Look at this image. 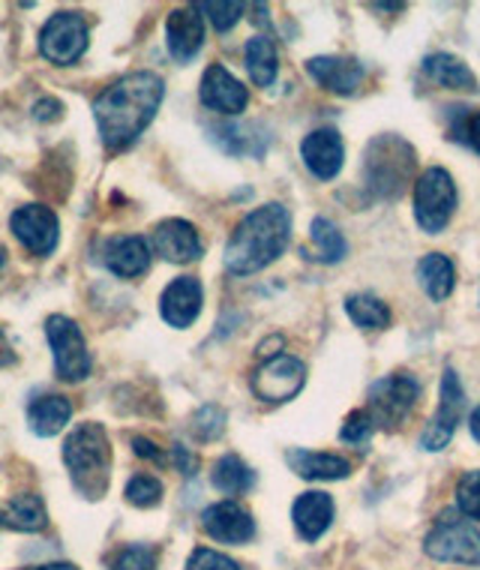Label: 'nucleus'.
Instances as JSON below:
<instances>
[{
	"instance_id": "obj_1",
	"label": "nucleus",
	"mask_w": 480,
	"mask_h": 570,
	"mask_svg": "<svg viewBox=\"0 0 480 570\" xmlns=\"http://www.w3.org/2000/svg\"><path fill=\"white\" fill-rule=\"evenodd\" d=\"M166 85L157 72H129L106 88L94 102L99 136L108 150H124L157 118Z\"/></svg>"
},
{
	"instance_id": "obj_2",
	"label": "nucleus",
	"mask_w": 480,
	"mask_h": 570,
	"mask_svg": "<svg viewBox=\"0 0 480 570\" xmlns=\"http://www.w3.org/2000/svg\"><path fill=\"white\" fill-rule=\"evenodd\" d=\"M292 240V214L280 202L255 207L235 226L226 244V271L235 276H249L274 265Z\"/></svg>"
},
{
	"instance_id": "obj_3",
	"label": "nucleus",
	"mask_w": 480,
	"mask_h": 570,
	"mask_svg": "<svg viewBox=\"0 0 480 570\" xmlns=\"http://www.w3.org/2000/svg\"><path fill=\"white\" fill-rule=\"evenodd\" d=\"M418 150L396 132H382L370 138L363 148V187L379 202L400 198L414 180Z\"/></svg>"
},
{
	"instance_id": "obj_4",
	"label": "nucleus",
	"mask_w": 480,
	"mask_h": 570,
	"mask_svg": "<svg viewBox=\"0 0 480 570\" xmlns=\"http://www.w3.org/2000/svg\"><path fill=\"white\" fill-rule=\"evenodd\" d=\"M63 462L76 490L85 499H99L108 490V474H111V444L106 430L99 423H79L63 442Z\"/></svg>"
},
{
	"instance_id": "obj_5",
	"label": "nucleus",
	"mask_w": 480,
	"mask_h": 570,
	"mask_svg": "<svg viewBox=\"0 0 480 570\" xmlns=\"http://www.w3.org/2000/svg\"><path fill=\"white\" fill-rule=\"evenodd\" d=\"M457 210V184L451 171L432 166L414 180V219L427 235H439Z\"/></svg>"
},
{
	"instance_id": "obj_6",
	"label": "nucleus",
	"mask_w": 480,
	"mask_h": 570,
	"mask_svg": "<svg viewBox=\"0 0 480 570\" xmlns=\"http://www.w3.org/2000/svg\"><path fill=\"white\" fill-rule=\"evenodd\" d=\"M427 556L435 561H453V564H469L480 568V531L471 522L457 517L453 511L441 513L439 522L432 525L427 541H423Z\"/></svg>"
},
{
	"instance_id": "obj_7",
	"label": "nucleus",
	"mask_w": 480,
	"mask_h": 570,
	"mask_svg": "<svg viewBox=\"0 0 480 570\" xmlns=\"http://www.w3.org/2000/svg\"><path fill=\"white\" fill-rule=\"evenodd\" d=\"M418 396H421V384H418L414 375H384V379H379L370 387V394H366V412H370V417L382 430H396L412 414V409L418 405Z\"/></svg>"
},
{
	"instance_id": "obj_8",
	"label": "nucleus",
	"mask_w": 480,
	"mask_h": 570,
	"mask_svg": "<svg viewBox=\"0 0 480 570\" xmlns=\"http://www.w3.org/2000/svg\"><path fill=\"white\" fill-rule=\"evenodd\" d=\"M306 384V366L301 357L294 354H276L267 357L265 364L255 366L249 387H253L255 400H262L267 405L288 403L294 396L304 391Z\"/></svg>"
},
{
	"instance_id": "obj_9",
	"label": "nucleus",
	"mask_w": 480,
	"mask_h": 570,
	"mask_svg": "<svg viewBox=\"0 0 480 570\" xmlns=\"http://www.w3.org/2000/svg\"><path fill=\"white\" fill-rule=\"evenodd\" d=\"M51 352H55V373L63 382H81L90 375V354L79 325L67 315H51L46 322Z\"/></svg>"
},
{
	"instance_id": "obj_10",
	"label": "nucleus",
	"mask_w": 480,
	"mask_h": 570,
	"mask_svg": "<svg viewBox=\"0 0 480 570\" xmlns=\"http://www.w3.org/2000/svg\"><path fill=\"white\" fill-rule=\"evenodd\" d=\"M88 49V21L81 12H55L40 33L42 58L55 67H72Z\"/></svg>"
},
{
	"instance_id": "obj_11",
	"label": "nucleus",
	"mask_w": 480,
	"mask_h": 570,
	"mask_svg": "<svg viewBox=\"0 0 480 570\" xmlns=\"http://www.w3.org/2000/svg\"><path fill=\"white\" fill-rule=\"evenodd\" d=\"M439 396V409H435L432 421L427 423V430L421 435L423 451H444L451 444L457 426H460L462 412H466V391H462L460 375L453 370H444V375H441Z\"/></svg>"
},
{
	"instance_id": "obj_12",
	"label": "nucleus",
	"mask_w": 480,
	"mask_h": 570,
	"mask_svg": "<svg viewBox=\"0 0 480 570\" xmlns=\"http://www.w3.org/2000/svg\"><path fill=\"white\" fill-rule=\"evenodd\" d=\"M10 226L12 235L19 237L21 246L28 249L30 256H49L51 249L58 246V217H55L46 205L19 207V210L12 214Z\"/></svg>"
},
{
	"instance_id": "obj_13",
	"label": "nucleus",
	"mask_w": 480,
	"mask_h": 570,
	"mask_svg": "<svg viewBox=\"0 0 480 570\" xmlns=\"http://www.w3.org/2000/svg\"><path fill=\"white\" fill-rule=\"evenodd\" d=\"M310 79L336 97H354L363 88L366 69L357 58H340V55H322V58L306 60Z\"/></svg>"
},
{
	"instance_id": "obj_14",
	"label": "nucleus",
	"mask_w": 480,
	"mask_h": 570,
	"mask_svg": "<svg viewBox=\"0 0 480 570\" xmlns=\"http://www.w3.org/2000/svg\"><path fill=\"white\" fill-rule=\"evenodd\" d=\"M198 97L210 111L232 115V118L244 115L246 106H249V90L244 88V81H237L223 63H210L205 69L202 85H198Z\"/></svg>"
},
{
	"instance_id": "obj_15",
	"label": "nucleus",
	"mask_w": 480,
	"mask_h": 570,
	"mask_svg": "<svg viewBox=\"0 0 480 570\" xmlns=\"http://www.w3.org/2000/svg\"><path fill=\"white\" fill-rule=\"evenodd\" d=\"M202 529L214 538L216 543L228 547H244L255 538L253 513L241 508L237 502H216L202 513Z\"/></svg>"
},
{
	"instance_id": "obj_16",
	"label": "nucleus",
	"mask_w": 480,
	"mask_h": 570,
	"mask_svg": "<svg viewBox=\"0 0 480 570\" xmlns=\"http://www.w3.org/2000/svg\"><path fill=\"white\" fill-rule=\"evenodd\" d=\"M301 159L310 168V175L319 180H334L343 171L345 163V145L343 136L334 127L313 129L301 145Z\"/></svg>"
},
{
	"instance_id": "obj_17",
	"label": "nucleus",
	"mask_w": 480,
	"mask_h": 570,
	"mask_svg": "<svg viewBox=\"0 0 480 570\" xmlns=\"http://www.w3.org/2000/svg\"><path fill=\"white\" fill-rule=\"evenodd\" d=\"M205 304V288L198 283L196 276H177L175 283L166 285V292L159 297V313L166 318L168 325L184 331L198 318Z\"/></svg>"
},
{
	"instance_id": "obj_18",
	"label": "nucleus",
	"mask_w": 480,
	"mask_h": 570,
	"mask_svg": "<svg viewBox=\"0 0 480 570\" xmlns=\"http://www.w3.org/2000/svg\"><path fill=\"white\" fill-rule=\"evenodd\" d=\"M166 42L168 55L177 63H189L196 58L205 46V16L198 12V7H184V10H175L168 16Z\"/></svg>"
},
{
	"instance_id": "obj_19",
	"label": "nucleus",
	"mask_w": 480,
	"mask_h": 570,
	"mask_svg": "<svg viewBox=\"0 0 480 570\" xmlns=\"http://www.w3.org/2000/svg\"><path fill=\"white\" fill-rule=\"evenodd\" d=\"M154 249L172 265H189L202 258V237L187 219H166L154 232Z\"/></svg>"
},
{
	"instance_id": "obj_20",
	"label": "nucleus",
	"mask_w": 480,
	"mask_h": 570,
	"mask_svg": "<svg viewBox=\"0 0 480 570\" xmlns=\"http://www.w3.org/2000/svg\"><path fill=\"white\" fill-rule=\"evenodd\" d=\"M334 499L327 495V492H304V495H297L292 504V522L297 534L304 538L306 543H313L322 538L324 531L334 525Z\"/></svg>"
},
{
	"instance_id": "obj_21",
	"label": "nucleus",
	"mask_w": 480,
	"mask_h": 570,
	"mask_svg": "<svg viewBox=\"0 0 480 570\" xmlns=\"http://www.w3.org/2000/svg\"><path fill=\"white\" fill-rule=\"evenodd\" d=\"M102 262L120 279H136L150 267V246H147L145 237L138 235L111 237L106 244V253H102Z\"/></svg>"
},
{
	"instance_id": "obj_22",
	"label": "nucleus",
	"mask_w": 480,
	"mask_h": 570,
	"mask_svg": "<svg viewBox=\"0 0 480 570\" xmlns=\"http://www.w3.org/2000/svg\"><path fill=\"white\" fill-rule=\"evenodd\" d=\"M423 76L444 90H462V94H478V76L462 58L451 51H435L423 58Z\"/></svg>"
},
{
	"instance_id": "obj_23",
	"label": "nucleus",
	"mask_w": 480,
	"mask_h": 570,
	"mask_svg": "<svg viewBox=\"0 0 480 570\" xmlns=\"http://www.w3.org/2000/svg\"><path fill=\"white\" fill-rule=\"evenodd\" d=\"M285 462L292 465V472L304 481H343L352 474V465L336 453H315L294 448L285 453Z\"/></svg>"
},
{
	"instance_id": "obj_24",
	"label": "nucleus",
	"mask_w": 480,
	"mask_h": 570,
	"mask_svg": "<svg viewBox=\"0 0 480 570\" xmlns=\"http://www.w3.org/2000/svg\"><path fill=\"white\" fill-rule=\"evenodd\" d=\"M0 522L7 529L16 531H42L49 525V511H46V502H42L37 492H21L16 499H10V504L0 513Z\"/></svg>"
},
{
	"instance_id": "obj_25",
	"label": "nucleus",
	"mask_w": 480,
	"mask_h": 570,
	"mask_svg": "<svg viewBox=\"0 0 480 570\" xmlns=\"http://www.w3.org/2000/svg\"><path fill=\"white\" fill-rule=\"evenodd\" d=\"M244 60L249 69V79L258 88H271L280 76V51L271 37H253L244 46Z\"/></svg>"
},
{
	"instance_id": "obj_26",
	"label": "nucleus",
	"mask_w": 480,
	"mask_h": 570,
	"mask_svg": "<svg viewBox=\"0 0 480 570\" xmlns=\"http://www.w3.org/2000/svg\"><path fill=\"white\" fill-rule=\"evenodd\" d=\"M69 417H72V403H69L67 396H40L28 409L30 430L42 435V439L58 435L69 423Z\"/></svg>"
},
{
	"instance_id": "obj_27",
	"label": "nucleus",
	"mask_w": 480,
	"mask_h": 570,
	"mask_svg": "<svg viewBox=\"0 0 480 570\" xmlns=\"http://www.w3.org/2000/svg\"><path fill=\"white\" fill-rule=\"evenodd\" d=\"M418 283L432 301H448L453 295V285H457V271L453 262L441 253H430L418 262Z\"/></svg>"
},
{
	"instance_id": "obj_28",
	"label": "nucleus",
	"mask_w": 480,
	"mask_h": 570,
	"mask_svg": "<svg viewBox=\"0 0 480 570\" xmlns=\"http://www.w3.org/2000/svg\"><path fill=\"white\" fill-rule=\"evenodd\" d=\"M210 483L223 495H241V492L253 490L255 487V472L246 465L237 453H226L214 462V472H210Z\"/></svg>"
},
{
	"instance_id": "obj_29",
	"label": "nucleus",
	"mask_w": 480,
	"mask_h": 570,
	"mask_svg": "<svg viewBox=\"0 0 480 570\" xmlns=\"http://www.w3.org/2000/svg\"><path fill=\"white\" fill-rule=\"evenodd\" d=\"M310 244H313V256L310 258L322 262V265H336V262H343L345 253H349V244H345L343 232H340L327 217L313 219V226H310Z\"/></svg>"
},
{
	"instance_id": "obj_30",
	"label": "nucleus",
	"mask_w": 480,
	"mask_h": 570,
	"mask_svg": "<svg viewBox=\"0 0 480 570\" xmlns=\"http://www.w3.org/2000/svg\"><path fill=\"white\" fill-rule=\"evenodd\" d=\"M345 313L363 331H384V327L391 325V309H388V304H384L382 297L366 295V292L345 297Z\"/></svg>"
},
{
	"instance_id": "obj_31",
	"label": "nucleus",
	"mask_w": 480,
	"mask_h": 570,
	"mask_svg": "<svg viewBox=\"0 0 480 570\" xmlns=\"http://www.w3.org/2000/svg\"><path fill=\"white\" fill-rule=\"evenodd\" d=\"M127 502L136 504V508H157L163 502V483L154 474H136L133 481L127 483Z\"/></svg>"
},
{
	"instance_id": "obj_32",
	"label": "nucleus",
	"mask_w": 480,
	"mask_h": 570,
	"mask_svg": "<svg viewBox=\"0 0 480 570\" xmlns=\"http://www.w3.org/2000/svg\"><path fill=\"white\" fill-rule=\"evenodd\" d=\"M108 570H157V550L141 547V543L124 547L111 556Z\"/></svg>"
},
{
	"instance_id": "obj_33",
	"label": "nucleus",
	"mask_w": 480,
	"mask_h": 570,
	"mask_svg": "<svg viewBox=\"0 0 480 570\" xmlns=\"http://www.w3.org/2000/svg\"><path fill=\"white\" fill-rule=\"evenodd\" d=\"M198 12L205 16L210 24H214V30H232L237 24V21L244 19L246 7L244 3H237V0H226V3H196Z\"/></svg>"
},
{
	"instance_id": "obj_34",
	"label": "nucleus",
	"mask_w": 480,
	"mask_h": 570,
	"mask_svg": "<svg viewBox=\"0 0 480 570\" xmlns=\"http://www.w3.org/2000/svg\"><path fill=\"white\" fill-rule=\"evenodd\" d=\"M457 508L462 517L469 520H480V469L466 472L457 483Z\"/></svg>"
},
{
	"instance_id": "obj_35",
	"label": "nucleus",
	"mask_w": 480,
	"mask_h": 570,
	"mask_svg": "<svg viewBox=\"0 0 480 570\" xmlns=\"http://www.w3.org/2000/svg\"><path fill=\"white\" fill-rule=\"evenodd\" d=\"M226 430V412L219 409V405H205V409H198L196 417H193V433L202 442H214L219 439Z\"/></svg>"
},
{
	"instance_id": "obj_36",
	"label": "nucleus",
	"mask_w": 480,
	"mask_h": 570,
	"mask_svg": "<svg viewBox=\"0 0 480 570\" xmlns=\"http://www.w3.org/2000/svg\"><path fill=\"white\" fill-rule=\"evenodd\" d=\"M451 111H453V127H451L453 138L480 154V111H469V109H451Z\"/></svg>"
},
{
	"instance_id": "obj_37",
	"label": "nucleus",
	"mask_w": 480,
	"mask_h": 570,
	"mask_svg": "<svg viewBox=\"0 0 480 570\" xmlns=\"http://www.w3.org/2000/svg\"><path fill=\"white\" fill-rule=\"evenodd\" d=\"M373 430L375 421L370 417V412H366V409H357V412L349 414L343 421V426H340V439L349 444H361L373 435Z\"/></svg>"
},
{
	"instance_id": "obj_38",
	"label": "nucleus",
	"mask_w": 480,
	"mask_h": 570,
	"mask_svg": "<svg viewBox=\"0 0 480 570\" xmlns=\"http://www.w3.org/2000/svg\"><path fill=\"white\" fill-rule=\"evenodd\" d=\"M187 570H244L235 559H228L223 552L210 550V547H198L193 550L187 561Z\"/></svg>"
},
{
	"instance_id": "obj_39",
	"label": "nucleus",
	"mask_w": 480,
	"mask_h": 570,
	"mask_svg": "<svg viewBox=\"0 0 480 570\" xmlns=\"http://www.w3.org/2000/svg\"><path fill=\"white\" fill-rule=\"evenodd\" d=\"M133 451H136V456H141V460H150V462H157V465H166V456H163V451H159L157 444L150 442V439H133Z\"/></svg>"
},
{
	"instance_id": "obj_40",
	"label": "nucleus",
	"mask_w": 480,
	"mask_h": 570,
	"mask_svg": "<svg viewBox=\"0 0 480 570\" xmlns=\"http://www.w3.org/2000/svg\"><path fill=\"white\" fill-rule=\"evenodd\" d=\"M172 462L180 469V474H196L198 460L184 448V444H175V448H172Z\"/></svg>"
},
{
	"instance_id": "obj_41",
	"label": "nucleus",
	"mask_w": 480,
	"mask_h": 570,
	"mask_svg": "<svg viewBox=\"0 0 480 570\" xmlns=\"http://www.w3.org/2000/svg\"><path fill=\"white\" fill-rule=\"evenodd\" d=\"M60 111H63V106H60L58 99H42V102H37V106H33V115H37V120H58Z\"/></svg>"
},
{
	"instance_id": "obj_42",
	"label": "nucleus",
	"mask_w": 480,
	"mask_h": 570,
	"mask_svg": "<svg viewBox=\"0 0 480 570\" xmlns=\"http://www.w3.org/2000/svg\"><path fill=\"white\" fill-rule=\"evenodd\" d=\"M469 430H471V435H474V442H480V405L474 409V412H471Z\"/></svg>"
},
{
	"instance_id": "obj_43",
	"label": "nucleus",
	"mask_w": 480,
	"mask_h": 570,
	"mask_svg": "<svg viewBox=\"0 0 480 570\" xmlns=\"http://www.w3.org/2000/svg\"><path fill=\"white\" fill-rule=\"evenodd\" d=\"M373 10H391V12H400V10H405V3H373Z\"/></svg>"
},
{
	"instance_id": "obj_44",
	"label": "nucleus",
	"mask_w": 480,
	"mask_h": 570,
	"mask_svg": "<svg viewBox=\"0 0 480 570\" xmlns=\"http://www.w3.org/2000/svg\"><path fill=\"white\" fill-rule=\"evenodd\" d=\"M37 570H79L76 564H67V561H58V564H42V568Z\"/></svg>"
},
{
	"instance_id": "obj_45",
	"label": "nucleus",
	"mask_w": 480,
	"mask_h": 570,
	"mask_svg": "<svg viewBox=\"0 0 480 570\" xmlns=\"http://www.w3.org/2000/svg\"><path fill=\"white\" fill-rule=\"evenodd\" d=\"M3 262H7V249L0 246V267H3Z\"/></svg>"
}]
</instances>
